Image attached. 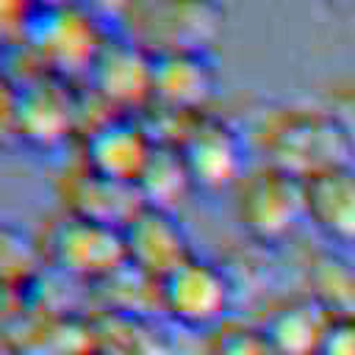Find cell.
I'll list each match as a JSON object with an SVG mask.
<instances>
[{
	"label": "cell",
	"instance_id": "cell-22",
	"mask_svg": "<svg viewBox=\"0 0 355 355\" xmlns=\"http://www.w3.org/2000/svg\"><path fill=\"white\" fill-rule=\"evenodd\" d=\"M75 6L105 33H119L128 22L133 0H75Z\"/></svg>",
	"mask_w": 355,
	"mask_h": 355
},
{
	"label": "cell",
	"instance_id": "cell-10",
	"mask_svg": "<svg viewBox=\"0 0 355 355\" xmlns=\"http://www.w3.org/2000/svg\"><path fill=\"white\" fill-rule=\"evenodd\" d=\"M58 197H61V205L67 214L100 222L114 230H122L144 208L136 183L100 175L83 164H78L61 175Z\"/></svg>",
	"mask_w": 355,
	"mask_h": 355
},
{
	"label": "cell",
	"instance_id": "cell-4",
	"mask_svg": "<svg viewBox=\"0 0 355 355\" xmlns=\"http://www.w3.org/2000/svg\"><path fill=\"white\" fill-rule=\"evenodd\" d=\"M236 216L250 241L261 247L288 241L305 222L302 180L269 164L247 169L236 186Z\"/></svg>",
	"mask_w": 355,
	"mask_h": 355
},
{
	"label": "cell",
	"instance_id": "cell-8",
	"mask_svg": "<svg viewBox=\"0 0 355 355\" xmlns=\"http://www.w3.org/2000/svg\"><path fill=\"white\" fill-rule=\"evenodd\" d=\"M178 147L189 166L194 191L236 189L247 175V147L241 133L211 111H202L191 119Z\"/></svg>",
	"mask_w": 355,
	"mask_h": 355
},
{
	"label": "cell",
	"instance_id": "cell-11",
	"mask_svg": "<svg viewBox=\"0 0 355 355\" xmlns=\"http://www.w3.org/2000/svg\"><path fill=\"white\" fill-rule=\"evenodd\" d=\"M122 241L125 261L155 283L194 255L175 214L147 205L122 227Z\"/></svg>",
	"mask_w": 355,
	"mask_h": 355
},
{
	"label": "cell",
	"instance_id": "cell-2",
	"mask_svg": "<svg viewBox=\"0 0 355 355\" xmlns=\"http://www.w3.org/2000/svg\"><path fill=\"white\" fill-rule=\"evenodd\" d=\"M225 28L219 0H133L119 33L155 53H211Z\"/></svg>",
	"mask_w": 355,
	"mask_h": 355
},
{
	"label": "cell",
	"instance_id": "cell-16",
	"mask_svg": "<svg viewBox=\"0 0 355 355\" xmlns=\"http://www.w3.org/2000/svg\"><path fill=\"white\" fill-rule=\"evenodd\" d=\"M305 294L333 319L355 316V261L349 252L319 244L305 258Z\"/></svg>",
	"mask_w": 355,
	"mask_h": 355
},
{
	"label": "cell",
	"instance_id": "cell-19",
	"mask_svg": "<svg viewBox=\"0 0 355 355\" xmlns=\"http://www.w3.org/2000/svg\"><path fill=\"white\" fill-rule=\"evenodd\" d=\"M42 266L44 255L39 239L0 219V288L17 294Z\"/></svg>",
	"mask_w": 355,
	"mask_h": 355
},
{
	"label": "cell",
	"instance_id": "cell-29",
	"mask_svg": "<svg viewBox=\"0 0 355 355\" xmlns=\"http://www.w3.org/2000/svg\"><path fill=\"white\" fill-rule=\"evenodd\" d=\"M86 355H100V352H94V349H92V352H86Z\"/></svg>",
	"mask_w": 355,
	"mask_h": 355
},
{
	"label": "cell",
	"instance_id": "cell-21",
	"mask_svg": "<svg viewBox=\"0 0 355 355\" xmlns=\"http://www.w3.org/2000/svg\"><path fill=\"white\" fill-rule=\"evenodd\" d=\"M324 108L338 122V128L344 133V141H347L349 164L355 166V83H341V86L330 89Z\"/></svg>",
	"mask_w": 355,
	"mask_h": 355
},
{
	"label": "cell",
	"instance_id": "cell-24",
	"mask_svg": "<svg viewBox=\"0 0 355 355\" xmlns=\"http://www.w3.org/2000/svg\"><path fill=\"white\" fill-rule=\"evenodd\" d=\"M31 11V0H0V39H17Z\"/></svg>",
	"mask_w": 355,
	"mask_h": 355
},
{
	"label": "cell",
	"instance_id": "cell-5",
	"mask_svg": "<svg viewBox=\"0 0 355 355\" xmlns=\"http://www.w3.org/2000/svg\"><path fill=\"white\" fill-rule=\"evenodd\" d=\"M233 277L225 266L200 258L197 252L158 280V311L178 327L214 333L230 319Z\"/></svg>",
	"mask_w": 355,
	"mask_h": 355
},
{
	"label": "cell",
	"instance_id": "cell-18",
	"mask_svg": "<svg viewBox=\"0 0 355 355\" xmlns=\"http://www.w3.org/2000/svg\"><path fill=\"white\" fill-rule=\"evenodd\" d=\"M136 189L147 208L175 214L180 208V202L194 191L189 166L180 155V147L178 144H153L141 172L136 175Z\"/></svg>",
	"mask_w": 355,
	"mask_h": 355
},
{
	"label": "cell",
	"instance_id": "cell-20",
	"mask_svg": "<svg viewBox=\"0 0 355 355\" xmlns=\"http://www.w3.org/2000/svg\"><path fill=\"white\" fill-rule=\"evenodd\" d=\"M205 355H277L261 324L227 319L222 327L208 333Z\"/></svg>",
	"mask_w": 355,
	"mask_h": 355
},
{
	"label": "cell",
	"instance_id": "cell-3",
	"mask_svg": "<svg viewBox=\"0 0 355 355\" xmlns=\"http://www.w3.org/2000/svg\"><path fill=\"white\" fill-rule=\"evenodd\" d=\"M105 36L78 6H31L17 42L44 72L72 80L86 75Z\"/></svg>",
	"mask_w": 355,
	"mask_h": 355
},
{
	"label": "cell",
	"instance_id": "cell-28",
	"mask_svg": "<svg viewBox=\"0 0 355 355\" xmlns=\"http://www.w3.org/2000/svg\"><path fill=\"white\" fill-rule=\"evenodd\" d=\"M0 67H3V39H0Z\"/></svg>",
	"mask_w": 355,
	"mask_h": 355
},
{
	"label": "cell",
	"instance_id": "cell-15",
	"mask_svg": "<svg viewBox=\"0 0 355 355\" xmlns=\"http://www.w3.org/2000/svg\"><path fill=\"white\" fill-rule=\"evenodd\" d=\"M330 319L333 316L322 305L300 291L277 300L266 311L261 327L277 355H319Z\"/></svg>",
	"mask_w": 355,
	"mask_h": 355
},
{
	"label": "cell",
	"instance_id": "cell-26",
	"mask_svg": "<svg viewBox=\"0 0 355 355\" xmlns=\"http://www.w3.org/2000/svg\"><path fill=\"white\" fill-rule=\"evenodd\" d=\"M31 6H75V0H31Z\"/></svg>",
	"mask_w": 355,
	"mask_h": 355
},
{
	"label": "cell",
	"instance_id": "cell-1",
	"mask_svg": "<svg viewBox=\"0 0 355 355\" xmlns=\"http://www.w3.org/2000/svg\"><path fill=\"white\" fill-rule=\"evenodd\" d=\"M258 147L263 164L300 180H308L338 164H349L344 133L327 108H275L261 122Z\"/></svg>",
	"mask_w": 355,
	"mask_h": 355
},
{
	"label": "cell",
	"instance_id": "cell-17",
	"mask_svg": "<svg viewBox=\"0 0 355 355\" xmlns=\"http://www.w3.org/2000/svg\"><path fill=\"white\" fill-rule=\"evenodd\" d=\"M92 349L100 355H169V344L150 313L97 311L89 316Z\"/></svg>",
	"mask_w": 355,
	"mask_h": 355
},
{
	"label": "cell",
	"instance_id": "cell-14",
	"mask_svg": "<svg viewBox=\"0 0 355 355\" xmlns=\"http://www.w3.org/2000/svg\"><path fill=\"white\" fill-rule=\"evenodd\" d=\"M216 92L211 53H155L150 103L180 114H202Z\"/></svg>",
	"mask_w": 355,
	"mask_h": 355
},
{
	"label": "cell",
	"instance_id": "cell-30",
	"mask_svg": "<svg viewBox=\"0 0 355 355\" xmlns=\"http://www.w3.org/2000/svg\"><path fill=\"white\" fill-rule=\"evenodd\" d=\"M352 8H355V6H352Z\"/></svg>",
	"mask_w": 355,
	"mask_h": 355
},
{
	"label": "cell",
	"instance_id": "cell-12",
	"mask_svg": "<svg viewBox=\"0 0 355 355\" xmlns=\"http://www.w3.org/2000/svg\"><path fill=\"white\" fill-rule=\"evenodd\" d=\"M305 189V222L322 236L324 244L344 252L355 250V166L338 164L308 180Z\"/></svg>",
	"mask_w": 355,
	"mask_h": 355
},
{
	"label": "cell",
	"instance_id": "cell-27",
	"mask_svg": "<svg viewBox=\"0 0 355 355\" xmlns=\"http://www.w3.org/2000/svg\"><path fill=\"white\" fill-rule=\"evenodd\" d=\"M330 6H338V8H352L355 6V0H327Z\"/></svg>",
	"mask_w": 355,
	"mask_h": 355
},
{
	"label": "cell",
	"instance_id": "cell-7",
	"mask_svg": "<svg viewBox=\"0 0 355 355\" xmlns=\"http://www.w3.org/2000/svg\"><path fill=\"white\" fill-rule=\"evenodd\" d=\"M11 114L17 141L36 150L61 147L75 130V92L69 80L50 72L11 83Z\"/></svg>",
	"mask_w": 355,
	"mask_h": 355
},
{
	"label": "cell",
	"instance_id": "cell-23",
	"mask_svg": "<svg viewBox=\"0 0 355 355\" xmlns=\"http://www.w3.org/2000/svg\"><path fill=\"white\" fill-rule=\"evenodd\" d=\"M319 355H355V316L330 319Z\"/></svg>",
	"mask_w": 355,
	"mask_h": 355
},
{
	"label": "cell",
	"instance_id": "cell-6",
	"mask_svg": "<svg viewBox=\"0 0 355 355\" xmlns=\"http://www.w3.org/2000/svg\"><path fill=\"white\" fill-rule=\"evenodd\" d=\"M44 263L89 286L105 280L125 263L122 230L61 211L39 236Z\"/></svg>",
	"mask_w": 355,
	"mask_h": 355
},
{
	"label": "cell",
	"instance_id": "cell-13",
	"mask_svg": "<svg viewBox=\"0 0 355 355\" xmlns=\"http://www.w3.org/2000/svg\"><path fill=\"white\" fill-rule=\"evenodd\" d=\"M80 147L83 166L116 180L136 183L153 141L133 114H111L80 136Z\"/></svg>",
	"mask_w": 355,
	"mask_h": 355
},
{
	"label": "cell",
	"instance_id": "cell-25",
	"mask_svg": "<svg viewBox=\"0 0 355 355\" xmlns=\"http://www.w3.org/2000/svg\"><path fill=\"white\" fill-rule=\"evenodd\" d=\"M17 141L14 136V114H11V83L0 75V144Z\"/></svg>",
	"mask_w": 355,
	"mask_h": 355
},
{
	"label": "cell",
	"instance_id": "cell-9",
	"mask_svg": "<svg viewBox=\"0 0 355 355\" xmlns=\"http://www.w3.org/2000/svg\"><path fill=\"white\" fill-rule=\"evenodd\" d=\"M153 55L125 33H108L94 53L83 83L114 111L136 114L150 103Z\"/></svg>",
	"mask_w": 355,
	"mask_h": 355
}]
</instances>
